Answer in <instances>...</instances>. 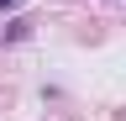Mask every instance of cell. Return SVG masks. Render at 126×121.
<instances>
[{
  "label": "cell",
  "instance_id": "1",
  "mask_svg": "<svg viewBox=\"0 0 126 121\" xmlns=\"http://www.w3.org/2000/svg\"><path fill=\"white\" fill-rule=\"evenodd\" d=\"M26 32H32V21H26V16H16L11 26H0V42H21Z\"/></svg>",
  "mask_w": 126,
  "mask_h": 121
},
{
  "label": "cell",
  "instance_id": "2",
  "mask_svg": "<svg viewBox=\"0 0 126 121\" xmlns=\"http://www.w3.org/2000/svg\"><path fill=\"white\" fill-rule=\"evenodd\" d=\"M0 11H16V0H0Z\"/></svg>",
  "mask_w": 126,
  "mask_h": 121
}]
</instances>
